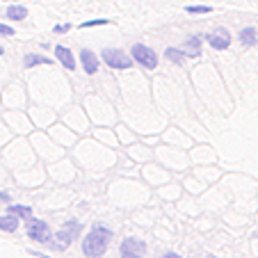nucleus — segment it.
<instances>
[{"mask_svg": "<svg viewBox=\"0 0 258 258\" xmlns=\"http://www.w3.org/2000/svg\"><path fill=\"white\" fill-rule=\"evenodd\" d=\"M112 240V231L107 229V226H101V224H94L92 231L85 235L83 240V253L89 258H98L105 253L107 244Z\"/></svg>", "mask_w": 258, "mask_h": 258, "instance_id": "1", "label": "nucleus"}, {"mask_svg": "<svg viewBox=\"0 0 258 258\" xmlns=\"http://www.w3.org/2000/svg\"><path fill=\"white\" fill-rule=\"evenodd\" d=\"M78 233H80V222L78 219H69L67 224L55 233V242H50V247L53 249H67L73 240L78 238Z\"/></svg>", "mask_w": 258, "mask_h": 258, "instance_id": "2", "label": "nucleus"}, {"mask_svg": "<svg viewBox=\"0 0 258 258\" xmlns=\"http://www.w3.org/2000/svg\"><path fill=\"white\" fill-rule=\"evenodd\" d=\"M25 233H28V238L32 240V242L50 244V229H48V224H46V222H41V219L30 217L28 219V226H25Z\"/></svg>", "mask_w": 258, "mask_h": 258, "instance_id": "3", "label": "nucleus"}, {"mask_svg": "<svg viewBox=\"0 0 258 258\" xmlns=\"http://www.w3.org/2000/svg\"><path fill=\"white\" fill-rule=\"evenodd\" d=\"M133 59L140 62L142 67L149 69V71H153V69L158 67V55L153 53V48H149V46H144V44L133 46Z\"/></svg>", "mask_w": 258, "mask_h": 258, "instance_id": "4", "label": "nucleus"}, {"mask_svg": "<svg viewBox=\"0 0 258 258\" xmlns=\"http://www.w3.org/2000/svg\"><path fill=\"white\" fill-rule=\"evenodd\" d=\"M103 59L110 69H131L133 67V57H128L123 50L117 48H105L103 50Z\"/></svg>", "mask_w": 258, "mask_h": 258, "instance_id": "5", "label": "nucleus"}, {"mask_svg": "<svg viewBox=\"0 0 258 258\" xmlns=\"http://www.w3.org/2000/svg\"><path fill=\"white\" fill-rule=\"evenodd\" d=\"M146 253V244L140 238H126L121 242V258H144Z\"/></svg>", "mask_w": 258, "mask_h": 258, "instance_id": "6", "label": "nucleus"}, {"mask_svg": "<svg viewBox=\"0 0 258 258\" xmlns=\"http://www.w3.org/2000/svg\"><path fill=\"white\" fill-rule=\"evenodd\" d=\"M208 44L213 46L215 50H226V48L231 46V34H229V30H224V28L215 30L213 34H208Z\"/></svg>", "mask_w": 258, "mask_h": 258, "instance_id": "7", "label": "nucleus"}, {"mask_svg": "<svg viewBox=\"0 0 258 258\" xmlns=\"http://www.w3.org/2000/svg\"><path fill=\"white\" fill-rule=\"evenodd\" d=\"M80 62H83L85 73H89V76H94L98 71V59L92 50H80Z\"/></svg>", "mask_w": 258, "mask_h": 258, "instance_id": "8", "label": "nucleus"}, {"mask_svg": "<svg viewBox=\"0 0 258 258\" xmlns=\"http://www.w3.org/2000/svg\"><path fill=\"white\" fill-rule=\"evenodd\" d=\"M55 55H57V59L69 69V71L76 69V57H73V53L67 48V46H57V48H55Z\"/></svg>", "mask_w": 258, "mask_h": 258, "instance_id": "9", "label": "nucleus"}, {"mask_svg": "<svg viewBox=\"0 0 258 258\" xmlns=\"http://www.w3.org/2000/svg\"><path fill=\"white\" fill-rule=\"evenodd\" d=\"M0 229H3V231H10V233H14V231L19 229V217H14L12 213L0 215Z\"/></svg>", "mask_w": 258, "mask_h": 258, "instance_id": "10", "label": "nucleus"}, {"mask_svg": "<svg viewBox=\"0 0 258 258\" xmlns=\"http://www.w3.org/2000/svg\"><path fill=\"white\" fill-rule=\"evenodd\" d=\"M53 59H48V57H44V55H37V53H28L23 57V67L25 69H32V67H37V64H50Z\"/></svg>", "mask_w": 258, "mask_h": 258, "instance_id": "11", "label": "nucleus"}, {"mask_svg": "<svg viewBox=\"0 0 258 258\" xmlns=\"http://www.w3.org/2000/svg\"><path fill=\"white\" fill-rule=\"evenodd\" d=\"M240 44L242 46H256V41H258V37H256V30L253 28H242L240 30Z\"/></svg>", "mask_w": 258, "mask_h": 258, "instance_id": "12", "label": "nucleus"}, {"mask_svg": "<svg viewBox=\"0 0 258 258\" xmlns=\"http://www.w3.org/2000/svg\"><path fill=\"white\" fill-rule=\"evenodd\" d=\"M25 16H28V10L21 5H12L10 10H7V19L10 21H23Z\"/></svg>", "mask_w": 258, "mask_h": 258, "instance_id": "13", "label": "nucleus"}, {"mask_svg": "<svg viewBox=\"0 0 258 258\" xmlns=\"http://www.w3.org/2000/svg\"><path fill=\"white\" fill-rule=\"evenodd\" d=\"M165 55H167V59H171L174 64H183V59L190 57V53H183V50H178V48H167Z\"/></svg>", "mask_w": 258, "mask_h": 258, "instance_id": "14", "label": "nucleus"}, {"mask_svg": "<svg viewBox=\"0 0 258 258\" xmlns=\"http://www.w3.org/2000/svg\"><path fill=\"white\" fill-rule=\"evenodd\" d=\"M185 46L190 48V57H197L201 53V37H190Z\"/></svg>", "mask_w": 258, "mask_h": 258, "instance_id": "15", "label": "nucleus"}, {"mask_svg": "<svg viewBox=\"0 0 258 258\" xmlns=\"http://www.w3.org/2000/svg\"><path fill=\"white\" fill-rule=\"evenodd\" d=\"M7 213L19 215V217H23V219H30V217H32V210H30L28 206H10V210H7Z\"/></svg>", "mask_w": 258, "mask_h": 258, "instance_id": "16", "label": "nucleus"}, {"mask_svg": "<svg viewBox=\"0 0 258 258\" xmlns=\"http://www.w3.org/2000/svg\"><path fill=\"white\" fill-rule=\"evenodd\" d=\"M187 14H208V12H213V7L210 5H190L185 7Z\"/></svg>", "mask_w": 258, "mask_h": 258, "instance_id": "17", "label": "nucleus"}, {"mask_svg": "<svg viewBox=\"0 0 258 258\" xmlns=\"http://www.w3.org/2000/svg\"><path fill=\"white\" fill-rule=\"evenodd\" d=\"M94 25H107V19H96V21H85L80 28H94Z\"/></svg>", "mask_w": 258, "mask_h": 258, "instance_id": "18", "label": "nucleus"}, {"mask_svg": "<svg viewBox=\"0 0 258 258\" xmlns=\"http://www.w3.org/2000/svg\"><path fill=\"white\" fill-rule=\"evenodd\" d=\"M12 34H14V30H12L10 25L0 23V37H12Z\"/></svg>", "mask_w": 258, "mask_h": 258, "instance_id": "19", "label": "nucleus"}, {"mask_svg": "<svg viewBox=\"0 0 258 258\" xmlns=\"http://www.w3.org/2000/svg\"><path fill=\"white\" fill-rule=\"evenodd\" d=\"M69 30H71V25H69V23H62V25H55L53 32H55V34H59V32H69Z\"/></svg>", "mask_w": 258, "mask_h": 258, "instance_id": "20", "label": "nucleus"}, {"mask_svg": "<svg viewBox=\"0 0 258 258\" xmlns=\"http://www.w3.org/2000/svg\"><path fill=\"white\" fill-rule=\"evenodd\" d=\"M160 258H183L180 253H174V251H169V253H162Z\"/></svg>", "mask_w": 258, "mask_h": 258, "instance_id": "21", "label": "nucleus"}, {"mask_svg": "<svg viewBox=\"0 0 258 258\" xmlns=\"http://www.w3.org/2000/svg\"><path fill=\"white\" fill-rule=\"evenodd\" d=\"M10 201V195L7 192H0V204H7Z\"/></svg>", "mask_w": 258, "mask_h": 258, "instance_id": "22", "label": "nucleus"}, {"mask_svg": "<svg viewBox=\"0 0 258 258\" xmlns=\"http://www.w3.org/2000/svg\"><path fill=\"white\" fill-rule=\"evenodd\" d=\"M0 55H3V48H0Z\"/></svg>", "mask_w": 258, "mask_h": 258, "instance_id": "23", "label": "nucleus"}, {"mask_svg": "<svg viewBox=\"0 0 258 258\" xmlns=\"http://www.w3.org/2000/svg\"><path fill=\"white\" fill-rule=\"evenodd\" d=\"M208 258H215V256H208Z\"/></svg>", "mask_w": 258, "mask_h": 258, "instance_id": "24", "label": "nucleus"}]
</instances>
